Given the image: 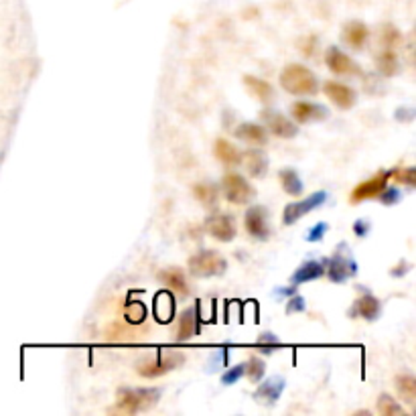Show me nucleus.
<instances>
[{
  "label": "nucleus",
  "mask_w": 416,
  "mask_h": 416,
  "mask_svg": "<svg viewBox=\"0 0 416 416\" xmlns=\"http://www.w3.org/2000/svg\"><path fill=\"white\" fill-rule=\"evenodd\" d=\"M390 179H392V171H380L376 177H372V179L363 181V183H360L358 187L353 189V193H351V202L360 203V202H365V199H374V197H378L384 189L388 187Z\"/></svg>",
  "instance_id": "obj_11"
},
{
  "label": "nucleus",
  "mask_w": 416,
  "mask_h": 416,
  "mask_svg": "<svg viewBox=\"0 0 416 416\" xmlns=\"http://www.w3.org/2000/svg\"><path fill=\"white\" fill-rule=\"evenodd\" d=\"M124 315H126V321L128 323H142L145 317H147V309L142 303H136V301H130L124 309Z\"/></svg>",
  "instance_id": "obj_33"
},
{
  "label": "nucleus",
  "mask_w": 416,
  "mask_h": 416,
  "mask_svg": "<svg viewBox=\"0 0 416 416\" xmlns=\"http://www.w3.org/2000/svg\"><path fill=\"white\" fill-rule=\"evenodd\" d=\"M244 224H246V229L248 234L254 238V240H260V242H266L272 234L269 224V212L266 207L262 205H254L246 212V217H244Z\"/></svg>",
  "instance_id": "obj_8"
},
{
  "label": "nucleus",
  "mask_w": 416,
  "mask_h": 416,
  "mask_svg": "<svg viewBox=\"0 0 416 416\" xmlns=\"http://www.w3.org/2000/svg\"><path fill=\"white\" fill-rule=\"evenodd\" d=\"M378 197H380V202L384 203V205H396V203L402 199V193H400L398 189L386 187Z\"/></svg>",
  "instance_id": "obj_37"
},
{
  "label": "nucleus",
  "mask_w": 416,
  "mask_h": 416,
  "mask_svg": "<svg viewBox=\"0 0 416 416\" xmlns=\"http://www.w3.org/2000/svg\"><path fill=\"white\" fill-rule=\"evenodd\" d=\"M222 191L234 205H248L254 199V189L240 173H226L222 179Z\"/></svg>",
  "instance_id": "obj_6"
},
{
  "label": "nucleus",
  "mask_w": 416,
  "mask_h": 416,
  "mask_svg": "<svg viewBox=\"0 0 416 416\" xmlns=\"http://www.w3.org/2000/svg\"><path fill=\"white\" fill-rule=\"evenodd\" d=\"M378 412L382 416H402L404 408L390 394H382L378 398Z\"/></svg>",
  "instance_id": "obj_31"
},
{
  "label": "nucleus",
  "mask_w": 416,
  "mask_h": 416,
  "mask_svg": "<svg viewBox=\"0 0 416 416\" xmlns=\"http://www.w3.org/2000/svg\"><path fill=\"white\" fill-rule=\"evenodd\" d=\"M305 311V298L298 295H293V298L286 301V313L293 315V313H303Z\"/></svg>",
  "instance_id": "obj_39"
},
{
  "label": "nucleus",
  "mask_w": 416,
  "mask_h": 416,
  "mask_svg": "<svg viewBox=\"0 0 416 416\" xmlns=\"http://www.w3.org/2000/svg\"><path fill=\"white\" fill-rule=\"evenodd\" d=\"M197 331H199V305H195L193 309L183 311V315L179 319L177 339L179 341H189L191 337L197 336Z\"/></svg>",
  "instance_id": "obj_19"
},
{
  "label": "nucleus",
  "mask_w": 416,
  "mask_h": 416,
  "mask_svg": "<svg viewBox=\"0 0 416 416\" xmlns=\"http://www.w3.org/2000/svg\"><path fill=\"white\" fill-rule=\"evenodd\" d=\"M256 345H258V348L266 349L264 353H270V351H272V348H279V345H281V339L274 336V333H262V336L258 337Z\"/></svg>",
  "instance_id": "obj_36"
},
{
  "label": "nucleus",
  "mask_w": 416,
  "mask_h": 416,
  "mask_svg": "<svg viewBox=\"0 0 416 416\" xmlns=\"http://www.w3.org/2000/svg\"><path fill=\"white\" fill-rule=\"evenodd\" d=\"M382 313V303L370 291L360 286V298L355 301L353 309H349V317H363L365 321H376Z\"/></svg>",
  "instance_id": "obj_13"
},
{
  "label": "nucleus",
  "mask_w": 416,
  "mask_h": 416,
  "mask_svg": "<svg viewBox=\"0 0 416 416\" xmlns=\"http://www.w3.org/2000/svg\"><path fill=\"white\" fill-rule=\"evenodd\" d=\"M240 162H244L246 171L254 179H262L269 171V157L262 150H246L240 157Z\"/></svg>",
  "instance_id": "obj_21"
},
{
  "label": "nucleus",
  "mask_w": 416,
  "mask_h": 416,
  "mask_svg": "<svg viewBox=\"0 0 416 416\" xmlns=\"http://www.w3.org/2000/svg\"><path fill=\"white\" fill-rule=\"evenodd\" d=\"M323 92L327 94V98H329L336 106L341 108V110H349V108H353L355 100H358L355 90H351L349 85H345V83H339V81H327V83L323 85Z\"/></svg>",
  "instance_id": "obj_14"
},
{
  "label": "nucleus",
  "mask_w": 416,
  "mask_h": 416,
  "mask_svg": "<svg viewBox=\"0 0 416 416\" xmlns=\"http://www.w3.org/2000/svg\"><path fill=\"white\" fill-rule=\"evenodd\" d=\"M187 269L191 276L212 279V276H222L228 270V260L215 250H202L189 258Z\"/></svg>",
  "instance_id": "obj_3"
},
{
  "label": "nucleus",
  "mask_w": 416,
  "mask_h": 416,
  "mask_svg": "<svg viewBox=\"0 0 416 416\" xmlns=\"http://www.w3.org/2000/svg\"><path fill=\"white\" fill-rule=\"evenodd\" d=\"M392 179H396L400 185L406 187H415L416 185V169L415 167H406V169H394L392 171Z\"/></svg>",
  "instance_id": "obj_34"
},
{
  "label": "nucleus",
  "mask_w": 416,
  "mask_h": 416,
  "mask_svg": "<svg viewBox=\"0 0 416 416\" xmlns=\"http://www.w3.org/2000/svg\"><path fill=\"white\" fill-rule=\"evenodd\" d=\"M380 43H382L384 49H394L396 51V47L402 45V35L394 25H384L380 31Z\"/></svg>",
  "instance_id": "obj_30"
},
{
  "label": "nucleus",
  "mask_w": 416,
  "mask_h": 416,
  "mask_svg": "<svg viewBox=\"0 0 416 416\" xmlns=\"http://www.w3.org/2000/svg\"><path fill=\"white\" fill-rule=\"evenodd\" d=\"M291 114L298 124H307V122L325 120L329 116L327 108L321 104H313V102H295L291 106Z\"/></svg>",
  "instance_id": "obj_16"
},
{
  "label": "nucleus",
  "mask_w": 416,
  "mask_h": 416,
  "mask_svg": "<svg viewBox=\"0 0 416 416\" xmlns=\"http://www.w3.org/2000/svg\"><path fill=\"white\" fill-rule=\"evenodd\" d=\"M234 135L238 136L240 140L248 142V145H256V147H264L269 142V135H266V128L260 126V124H252V122H244L240 124Z\"/></svg>",
  "instance_id": "obj_18"
},
{
  "label": "nucleus",
  "mask_w": 416,
  "mask_h": 416,
  "mask_svg": "<svg viewBox=\"0 0 416 416\" xmlns=\"http://www.w3.org/2000/svg\"><path fill=\"white\" fill-rule=\"evenodd\" d=\"M193 197L202 203L203 207H215L219 199V189L212 183H197L193 185Z\"/></svg>",
  "instance_id": "obj_27"
},
{
  "label": "nucleus",
  "mask_w": 416,
  "mask_h": 416,
  "mask_svg": "<svg viewBox=\"0 0 416 416\" xmlns=\"http://www.w3.org/2000/svg\"><path fill=\"white\" fill-rule=\"evenodd\" d=\"M376 63H378V71H380L382 76H386V78L396 76V73H398V69H400V61H398V55H396L394 49H384L382 53L378 55Z\"/></svg>",
  "instance_id": "obj_26"
},
{
  "label": "nucleus",
  "mask_w": 416,
  "mask_h": 416,
  "mask_svg": "<svg viewBox=\"0 0 416 416\" xmlns=\"http://www.w3.org/2000/svg\"><path fill=\"white\" fill-rule=\"evenodd\" d=\"M205 232L209 236H214L215 240L219 242H232L236 238V224H234V217L229 214H222V212H215L207 219H205Z\"/></svg>",
  "instance_id": "obj_9"
},
{
  "label": "nucleus",
  "mask_w": 416,
  "mask_h": 416,
  "mask_svg": "<svg viewBox=\"0 0 416 416\" xmlns=\"http://www.w3.org/2000/svg\"><path fill=\"white\" fill-rule=\"evenodd\" d=\"M368 37H370V31L362 21H349L341 33L343 43H348L351 49H363V45L368 43Z\"/></svg>",
  "instance_id": "obj_20"
},
{
  "label": "nucleus",
  "mask_w": 416,
  "mask_h": 416,
  "mask_svg": "<svg viewBox=\"0 0 416 416\" xmlns=\"http://www.w3.org/2000/svg\"><path fill=\"white\" fill-rule=\"evenodd\" d=\"M244 85H246V90L254 95V98H258L260 102H270V100L274 98V90H272V85H270L269 81L260 80V78H256V76H246V78H244Z\"/></svg>",
  "instance_id": "obj_24"
},
{
  "label": "nucleus",
  "mask_w": 416,
  "mask_h": 416,
  "mask_svg": "<svg viewBox=\"0 0 416 416\" xmlns=\"http://www.w3.org/2000/svg\"><path fill=\"white\" fill-rule=\"evenodd\" d=\"M264 372H266V365H264V362L260 358H250L246 362V376L250 378V382H260L262 376H264Z\"/></svg>",
  "instance_id": "obj_32"
},
{
  "label": "nucleus",
  "mask_w": 416,
  "mask_h": 416,
  "mask_svg": "<svg viewBox=\"0 0 416 416\" xmlns=\"http://www.w3.org/2000/svg\"><path fill=\"white\" fill-rule=\"evenodd\" d=\"M327 229H329V226H327L325 222H319L317 226H313V228L309 229L307 240H309V242H321L323 238H325V234H327Z\"/></svg>",
  "instance_id": "obj_38"
},
{
  "label": "nucleus",
  "mask_w": 416,
  "mask_h": 416,
  "mask_svg": "<svg viewBox=\"0 0 416 416\" xmlns=\"http://www.w3.org/2000/svg\"><path fill=\"white\" fill-rule=\"evenodd\" d=\"M370 229H372L370 219H358V222L353 224V234H355L358 238H365V236L370 234Z\"/></svg>",
  "instance_id": "obj_40"
},
{
  "label": "nucleus",
  "mask_w": 416,
  "mask_h": 416,
  "mask_svg": "<svg viewBox=\"0 0 416 416\" xmlns=\"http://www.w3.org/2000/svg\"><path fill=\"white\" fill-rule=\"evenodd\" d=\"M281 85L288 94L315 95L319 94V81L309 68L301 63H291L281 71Z\"/></svg>",
  "instance_id": "obj_1"
},
{
  "label": "nucleus",
  "mask_w": 416,
  "mask_h": 416,
  "mask_svg": "<svg viewBox=\"0 0 416 416\" xmlns=\"http://www.w3.org/2000/svg\"><path fill=\"white\" fill-rule=\"evenodd\" d=\"M159 279H161V282L169 288V291H173L177 295H189V284L183 270L179 269L162 270L161 274H159Z\"/></svg>",
  "instance_id": "obj_22"
},
{
  "label": "nucleus",
  "mask_w": 416,
  "mask_h": 416,
  "mask_svg": "<svg viewBox=\"0 0 416 416\" xmlns=\"http://www.w3.org/2000/svg\"><path fill=\"white\" fill-rule=\"evenodd\" d=\"M242 376H246V363H238V365L229 368L228 372L222 374V384L224 386H232V384H236Z\"/></svg>",
  "instance_id": "obj_35"
},
{
  "label": "nucleus",
  "mask_w": 416,
  "mask_h": 416,
  "mask_svg": "<svg viewBox=\"0 0 416 416\" xmlns=\"http://www.w3.org/2000/svg\"><path fill=\"white\" fill-rule=\"evenodd\" d=\"M327 202V193L325 191H317V193H311L309 197H305L303 202H293L288 203L282 212V224L284 226H293L295 222H298L301 217H305L311 214L313 209L321 207L323 203Z\"/></svg>",
  "instance_id": "obj_7"
},
{
  "label": "nucleus",
  "mask_w": 416,
  "mask_h": 416,
  "mask_svg": "<svg viewBox=\"0 0 416 416\" xmlns=\"http://www.w3.org/2000/svg\"><path fill=\"white\" fill-rule=\"evenodd\" d=\"M325 274L331 279V282H345L358 274V262L353 260L348 244H339L333 256L325 260Z\"/></svg>",
  "instance_id": "obj_4"
},
{
  "label": "nucleus",
  "mask_w": 416,
  "mask_h": 416,
  "mask_svg": "<svg viewBox=\"0 0 416 416\" xmlns=\"http://www.w3.org/2000/svg\"><path fill=\"white\" fill-rule=\"evenodd\" d=\"M284 386H286V382L282 378H270V380L262 382L258 386V390L254 392V400L258 404H264V406H272V404L279 402V398H281L282 392H284Z\"/></svg>",
  "instance_id": "obj_15"
},
{
  "label": "nucleus",
  "mask_w": 416,
  "mask_h": 416,
  "mask_svg": "<svg viewBox=\"0 0 416 416\" xmlns=\"http://www.w3.org/2000/svg\"><path fill=\"white\" fill-rule=\"evenodd\" d=\"M262 120L266 124L270 132L279 138H295L298 135V126L288 120L284 114L281 112H274V110H264L262 112Z\"/></svg>",
  "instance_id": "obj_12"
},
{
  "label": "nucleus",
  "mask_w": 416,
  "mask_h": 416,
  "mask_svg": "<svg viewBox=\"0 0 416 416\" xmlns=\"http://www.w3.org/2000/svg\"><path fill=\"white\" fill-rule=\"evenodd\" d=\"M214 150H215V157H217V161L219 162H224V165H228V167L240 165V157H242V152L234 147L229 140H226V138H219V140L215 142Z\"/></svg>",
  "instance_id": "obj_25"
},
{
  "label": "nucleus",
  "mask_w": 416,
  "mask_h": 416,
  "mask_svg": "<svg viewBox=\"0 0 416 416\" xmlns=\"http://www.w3.org/2000/svg\"><path fill=\"white\" fill-rule=\"evenodd\" d=\"M325 63L327 68L331 69L336 76H345V78H351V76H362V69L360 66L345 55L339 47H329L325 51Z\"/></svg>",
  "instance_id": "obj_10"
},
{
  "label": "nucleus",
  "mask_w": 416,
  "mask_h": 416,
  "mask_svg": "<svg viewBox=\"0 0 416 416\" xmlns=\"http://www.w3.org/2000/svg\"><path fill=\"white\" fill-rule=\"evenodd\" d=\"M315 41H317V39H315V37H309V39L305 41V43H307V45H305V53H307V55L313 53L311 49H313V45H315Z\"/></svg>",
  "instance_id": "obj_41"
},
{
  "label": "nucleus",
  "mask_w": 416,
  "mask_h": 416,
  "mask_svg": "<svg viewBox=\"0 0 416 416\" xmlns=\"http://www.w3.org/2000/svg\"><path fill=\"white\" fill-rule=\"evenodd\" d=\"M183 362H185V355L181 351H159L157 358H150L138 365V374L142 378H159L183 365Z\"/></svg>",
  "instance_id": "obj_5"
},
{
  "label": "nucleus",
  "mask_w": 416,
  "mask_h": 416,
  "mask_svg": "<svg viewBox=\"0 0 416 416\" xmlns=\"http://www.w3.org/2000/svg\"><path fill=\"white\" fill-rule=\"evenodd\" d=\"M279 177H281V185L284 189V193H288L293 197H298L303 193L305 187H303V181H301V177H298L295 169H282Z\"/></svg>",
  "instance_id": "obj_29"
},
{
  "label": "nucleus",
  "mask_w": 416,
  "mask_h": 416,
  "mask_svg": "<svg viewBox=\"0 0 416 416\" xmlns=\"http://www.w3.org/2000/svg\"><path fill=\"white\" fill-rule=\"evenodd\" d=\"M323 274H325V260H307V262H303V264L293 272L291 282L296 286V284H305V282L317 281V279H321Z\"/></svg>",
  "instance_id": "obj_17"
},
{
  "label": "nucleus",
  "mask_w": 416,
  "mask_h": 416,
  "mask_svg": "<svg viewBox=\"0 0 416 416\" xmlns=\"http://www.w3.org/2000/svg\"><path fill=\"white\" fill-rule=\"evenodd\" d=\"M396 390L398 396L402 398L406 404H415L416 400V378L412 374H400L396 376Z\"/></svg>",
  "instance_id": "obj_28"
},
{
  "label": "nucleus",
  "mask_w": 416,
  "mask_h": 416,
  "mask_svg": "<svg viewBox=\"0 0 416 416\" xmlns=\"http://www.w3.org/2000/svg\"><path fill=\"white\" fill-rule=\"evenodd\" d=\"M159 398H161L159 388H120L116 396V404L124 412L136 415V412L152 408L159 402Z\"/></svg>",
  "instance_id": "obj_2"
},
{
  "label": "nucleus",
  "mask_w": 416,
  "mask_h": 416,
  "mask_svg": "<svg viewBox=\"0 0 416 416\" xmlns=\"http://www.w3.org/2000/svg\"><path fill=\"white\" fill-rule=\"evenodd\" d=\"M155 317L161 323L173 321L175 317V298L171 291H162L155 296Z\"/></svg>",
  "instance_id": "obj_23"
}]
</instances>
